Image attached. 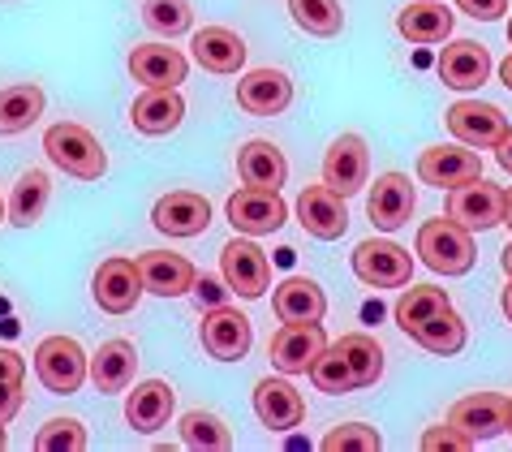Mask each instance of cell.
I'll use <instances>...</instances> for the list:
<instances>
[{
	"instance_id": "6da1fadb",
	"label": "cell",
	"mask_w": 512,
	"mask_h": 452,
	"mask_svg": "<svg viewBox=\"0 0 512 452\" xmlns=\"http://www.w3.org/2000/svg\"><path fill=\"white\" fill-rule=\"evenodd\" d=\"M44 151L61 173L78 181H99L108 173V155L99 147V138L78 121H56L44 130Z\"/></svg>"
},
{
	"instance_id": "7a4b0ae2",
	"label": "cell",
	"mask_w": 512,
	"mask_h": 452,
	"mask_svg": "<svg viewBox=\"0 0 512 452\" xmlns=\"http://www.w3.org/2000/svg\"><path fill=\"white\" fill-rule=\"evenodd\" d=\"M418 259L431 267V272L439 276H465V272H474V259H478V250H474V233L461 229L457 220H426L422 229H418Z\"/></svg>"
},
{
	"instance_id": "3957f363",
	"label": "cell",
	"mask_w": 512,
	"mask_h": 452,
	"mask_svg": "<svg viewBox=\"0 0 512 452\" xmlns=\"http://www.w3.org/2000/svg\"><path fill=\"white\" fill-rule=\"evenodd\" d=\"M35 375L56 397H69L91 379V358L74 336H44L35 349Z\"/></svg>"
},
{
	"instance_id": "277c9868",
	"label": "cell",
	"mask_w": 512,
	"mask_h": 452,
	"mask_svg": "<svg viewBox=\"0 0 512 452\" xmlns=\"http://www.w3.org/2000/svg\"><path fill=\"white\" fill-rule=\"evenodd\" d=\"M353 276L371 289H405L414 280V254L388 237H371L353 250Z\"/></svg>"
},
{
	"instance_id": "5b68a950",
	"label": "cell",
	"mask_w": 512,
	"mask_h": 452,
	"mask_svg": "<svg viewBox=\"0 0 512 452\" xmlns=\"http://www.w3.org/2000/svg\"><path fill=\"white\" fill-rule=\"evenodd\" d=\"M444 121H448V134L474 151H495L512 130L504 112L487 100H457L444 112Z\"/></svg>"
},
{
	"instance_id": "8992f818",
	"label": "cell",
	"mask_w": 512,
	"mask_h": 452,
	"mask_svg": "<svg viewBox=\"0 0 512 452\" xmlns=\"http://www.w3.org/2000/svg\"><path fill=\"white\" fill-rule=\"evenodd\" d=\"M220 276H224V285L246 302L263 298V293L272 289V263H267V254L254 246L246 233L233 237V242L220 250Z\"/></svg>"
},
{
	"instance_id": "52a82bcc",
	"label": "cell",
	"mask_w": 512,
	"mask_h": 452,
	"mask_svg": "<svg viewBox=\"0 0 512 452\" xmlns=\"http://www.w3.org/2000/svg\"><path fill=\"white\" fill-rule=\"evenodd\" d=\"M142 276H138V259H125V254H112L95 267V280H91V298L99 310L108 315H130V310L142 302Z\"/></svg>"
},
{
	"instance_id": "ba28073f",
	"label": "cell",
	"mask_w": 512,
	"mask_h": 452,
	"mask_svg": "<svg viewBox=\"0 0 512 452\" xmlns=\"http://www.w3.org/2000/svg\"><path fill=\"white\" fill-rule=\"evenodd\" d=\"M198 341L216 362H241L254 345V328L237 306H211L198 323Z\"/></svg>"
},
{
	"instance_id": "9c48e42d",
	"label": "cell",
	"mask_w": 512,
	"mask_h": 452,
	"mask_svg": "<svg viewBox=\"0 0 512 452\" xmlns=\"http://www.w3.org/2000/svg\"><path fill=\"white\" fill-rule=\"evenodd\" d=\"M504 199H508V190L478 177V181H465V186L448 190V216L469 233H487L495 224H504Z\"/></svg>"
},
{
	"instance_id": "30bf717a",
	"label": "cell",
	"mask_w": 512,
	"mask_h": 452,
	"mask_svg": "<svg viewBox=\"0 0 512 452\" xmlns=\"http://www.w3.org/2000/svg\"><path fill=\"white\" fill-rule=\"evenodd\" d=\"M284 220H289V203L280 199V190L241 186L233 199H229V224H233V233L267 237V233H280Z\"/></svg>"
},
{
	"instance_id": "8fae6325",
	"label": "cell",
	"mask_w": 512,
	"mask_h": 452,
	"mask_svg": "<svg viewBox=\"0 0 512 452\" xmlns=\"http://www.w3.org/2000/svg\"><path fill=\"white\" fill-rule=\"evenodd\" d=\"M327 349V336L319 323H280L272 345H267V358L280 375H310L315 358Z\"/></svg>"
},
{
	"instance_id": "7c38bea8",
	"label": "cell",
	"mask_w": 512,
	"mask_h": 452,
	"mask_svg": "<svg viewBox=\"0 0 512 452\" xmlns=\"http://www.w3.org/2000/svg\"><path fill=\"white\" fill-rule=\"evenodd\" d=\"M366 177H371V151H366L362 134H340L323 155V181L332 186L340 199H353Z\"/></svg>"
},
{
	"instance_id": "4fadbf2b",
	"label": "cell",
	"mask_w": 512,
	"mask_h": 452,
	"mask_svg": "<svg viewBox=\"0 0 512 452\" xmlns=\"http://www.w3.org/2000/svg\"><path fill=\"white\" fill-rule=\"evenodd\" d=\"M414 207H418V190H414V181H409L405 173L375 177L371 194H366V216H371V224L383 229V233L405 229L409 216H414Z\"/></svg>"
},
{
	"instance_id": "5bb4252c",
	"label": "cell",
	"mask_w": 512,
	"mask_h": 452,
	"mask_svg": "<svg viewBox=\"0 0 512 452\" xmlns=\"http://www.w3.org/2000/svg\"><path fill=\"white\" fill-rule=\"evenodd\" d=\"M349 199H340V194L327 186H306L302 194H297V224L319 237V242H336V237H345L349 229Z\"/></svg>"
},
{
	"instance_id": "9a60e30c",
	"label": "cell",
	"mask_w": 512,
	"mask_h": 452,
	"mask_svg": "<svg viewBox=\"0 0 512 452\" xmlns=\"http://www.w3.org/2000/svg\"><path fill=\"white\" fill-rule=\"evenodd\" d=\"M138 276H142V289L155 293V298H181V293H194L198 285V267L186 254H173V250H142Z\"/></svg>"
},
{
	"instance_id": "2e32d148",
	"label": "cell",
	"mask_w": 512,
	"mask_h": 452,
	"mask_svg": "<svg viewBox=\"0 0 512 452\" xmlns=\"http://www.w3.org/2000/svg\"><path fill=\"white\" fill-rule=\"evenodd\" d=\"M448 422L465 431L474 444L495 440V435L508 431V397H500V392H469V397H461L448 409Z\"/></svg>"
},
{
	"instance_id": "e0dca14e",
	"label": "cell",
	"mask_w": 512,
	"mask_h": 452,
	"mask_svg": "<svg viewBox=\"0 0 512 452\" xmlns=\"http://www.w3.org/2000/svg\"><path fill=\"white\" fill-rule=\"evenodd\" d=\"M418 177L426 181V186H435V190H457V186H465V181L482 177V160H478V151H469L465 143H457V147H426L418 155Z\"/></svg>"
},
{
	"instance_id": "ac0fdd59",
	"label": "cell",
	"mask_w": 512,
	"mask_h": 452,
	"mask_svg": "<svg viewBox=\"0 0 512 452\" xmlns=\"http://www.w3.org/2000/svg\"><path fill=\"white\" fill-rule=\"evenodd\" d=\"M254 414H259L267 431H293V427H302V418H306V401H302V392L289 384V375H280V379L267 375L254 384Z\"/></svg>"
},
{
	"instance_id": "d6986e66",
	"label": "cell",
	"mask_w": 512,
	"mask_h": 452,
	"mask_svg": "<svg viewBox=\"0 0 512 452\" xmlns=\"http://www.w3.org/2000/svg\"><path fill=\"white\" fill-rule=\"evenodd\" d=\"M151 224L168 237H198V233H207V224H211V203L198 190H173L155 203Z\"/></svg>"
},
{
	"instance_id": "ffe728a7",
	"label": "cell",
	"mask_w": 512,
	"mask_h": 452,
	"mask_svg": "<svg viewBox=\"0 0 512 452\" xmlns=\"http://www.w3.org/2000/svg\"><path fill=\"white\" fill-rule=\"evenodd\" d=\"M293 104V82L284 69H250L237 82V108H246L250 117H280Z\"/></svg>"
},
{
	"instance_id": "44dd1931",
	"label": "cell",
	"mask_w": 512,
	"mask_h": 452,
	"mask_svg": "<svg viewBox=\"0 0 512 452\" xmlns=\"http://www.w3.org/2000/svg\"><path fill=\"white\" fill-rule=\"evenodd\" d=\"M491 78V52L474 39H452L439 52V82L452 91H478Z\"/></svg>"
},
{
	"instance_id": "7402d4cb",
	"label": "cell",
	"mask_w": 512,
	"mask_h": 452,
	"mask_svg": "<svg viewBox=\"0 0 512 452\" xmlns=\"http://www.w3.org/2000/svg\"><path fill=\"white\" fill-rule=\"evenodd\" d=\"M130 121L138 134L147 138H160V134H173L181 121H186V100H181L177 87H147L134 100L130 108Z\"/></svg>"
},
{
	"instance_id": "603a6c76",
	"label": "cell",
	"mask_w": 512,
	"mask_h": 452,
	"mask_svg": "<svg viewBox=\"0 0 512 452\" xmlns=\"http://www.w3.org/2000/svg\"><path fill=\"white\" fill-rule=\"evenodd\" d=\"M173 405H177L173 384H164V379H142V384H134L130 397H125V422H130L134 431L151 435V431L168 427Z\"/></svg>"
},
{
	"instance_id": "cb8c5ba5",
	"label": "cell",
	"mask_w": 512,
	"mask_h": 452,
	"mask_svg": "<svg viewBox=\"0 0 512 452\" xmlns=\"http://www.w3.org/2000/svg\"><path fill=\"white\" fill-rule=\"evenodd\" d=\"M194 61L207 69V74H237L241 65H246V39L229 26H203V31H194Z\"/></svg>"
},
{
	"instance_id": "d4e9b609",
	"label": "cell",
	"mask_w": 512,
	"mask_h": 452,
	"mask_svg": "<svg viewBox=\"0 0 512 452\" xmlns=\"http://www.w3.org/2000/svg\"><path fill=\"white\" fill-rule=\"evenodd\" d=\"M237 177H241V186H254V190H280L284 177H289V160H284V151L276 143L250 138L237 151Z\"/></svg>"
},
{
	"instance_id": "484cf974",
	"label": "cell",
	"mask_w": 512,
	"mask_h": 452,
	"mask_svg": "<svg viewBox=\"0 0 512 452\" xmlns=\"http://www.w3.org/2000/svg\"><path fill=\"white\" fill-rule=\"evenodd\" d=\"M130 74L142 87H177L190 74V61L168 44H138L130 52Z\"/></svg>"
},
{
	"instance_id": "4316f807",
	"label": "cell",
	"mask_w": 512,
	"mask_h": 452,
	"mask_svg": "<svg viewBox=\"0 0 512 452\" xmlns=\"http://www.w3.org/2000/svg\"><path fill=\"white\" fill-rule=\"evenodd\" d=\"M272 310L280 323H319L327 315V298L310 276H289L272 293Z\"/></svg>"
},
{
	"instance_id": "83f0119b",
	"label": "cell",
	"mask_w": 512,
	"mask_h": 452,
	"mask_svg": "<svg viewBox=\"0 0 512 452\" xmlns=\"http://www.w3.org/2000/svg\"><path fill=\"white\" fill-rule=\"evenodd\" d=\"M396 31H401L409 44H444V39L452 35V13L444 0H414V5H405L401 13H396Z\"/></svg>"
},
{
	"instance_id": "f1b7e54d",
	"label": "cell",
	"mask_w": 512,
	"mask_h": 452,
	"mask_svg": "<svg viewBox=\"0 0 512 452\" xmlns=\"http://www.w3.org/2000/svg\"><path fill=\"white\" fill-rule=\"evenodd\" d=\"M134 371H138V349L134 341H104L91 358V384L99 392H125L134 384Z\"/></svg>"
},
{
	"instance_id": "f546056e",
	"label": "cell",
	"mask_w": 512,
	"mask_h": 452,
	"mask_svg": "<svg viewBox=\"0 0 512 452\" xmlns=\"http://www.w3.org/2000/svg\"><path fill=\"white\" fill-rule=\"evenodd\" d=\"M44 117V87L39 82H13L0 91V138L22 134Z\"/></svg>"
},
{
	"instance_id": "4dcf8cb0",
	"label": "cell",
	"mask_w": 512,
	"mask_h": 452,
	"mask_svg": "<svg viewBox=\"0 0 512 452\" xmlns=\"http://www.w3.org/2000/svg\"><path fill=\"white\" fill-rule=\"evenodd\" d=\"M48 199H52V181L44 168H31V173L18 177V186L9 194V224L13 229H35L48 211Z\"/></svg>"
},
{
	"instance_id": "1f68e13d",
	"label": "cell",
	"mask_w": 512,
	"mask_h": 452,
	"mask_svg": "<svg viewBox=\"0 0 512 452\" xmlns=\"http://www.w3.org/2000/svg\"><path fill=\"white\" fill-rule=\"evenodd\" d=\"M452 302H448V289H439V285H409L401 293V302H396V328H401L405 336H414L426 319H435V315H444Z\"/></svg>"
},
{
	"instance_id": "d6a6232c",
	"label": "cell",
	"mask_w": 512,
	"mask_h": 452,
	"mask_svg": "<svg viewBox=\"0 0 512 452\" xmlns=\"http://www.w3.org/2000/svg\"><path fill=\"white\" fill-rule=\"evenodd\" d=\"M336 349H340V358L349 362V371H353V379H358V388H375L379 384V375H383V345L375 341L371 332L340 336Z\"/></svg>"
},
{
	"instance_id": "836d02e7",
	"label": "cell",
	"mask_w": 512,
	"mask_h": 452,
	"mask_svg": "<svg viewBox=\"0 0 512 452\" xmlns=\"http://www.w3.org/2000/svg\"><path fill=\"white\" fill-rule=\"evenodd\" d=\"M414 341L426 349V353H439V358H452V353H461L465 341H469V332H465V319L457 315V310H444V315H435V319H426L422 328L414 332Z\"/></svg>"
},
{
	"instance_id": "e575fe53",
	"label": "cell",
	"mask_w": 512,
	"mask_h": 452,
	"mask_svg": "<svg viewBox=\"0 0 512 452\" xmlns=\"http://www.w3.org/2000/svg\"><path fill=\"white\" fill-rule=\"evenodd\" d=\"M181 444H186V448H207V452H224V448H233V431L224 427V418L211 414V409H190V414L181 418Z\"/></svg>"
},
{
	"instance_id": "d590c367",
	"label": "cell",
	"mask_w": 512,
	"mask_h": 452,
	"mask_svg": "<svg viewBox=\"0 0 512 452\" xmlns=\"http://www.w3.org/2000/svg\"><path fill=\"white\" fill-rule=\"evenodd\" d=\"M289 13L306 35H319V39H332L345 26V13H340L336 0H289Z\"/></svg>"
},
{
	"instance_id": "8d00e7d4",
	"label": "cell",
	"mask_w": 512,
	"mask_h": 452,
	"mask_svg": "<svg viewBox=\"0 0 512 452\" xmlns=\"http://www.w3.org/2000/svg\"><path fill=\"white\" fill-rule=\"evenodd\" d=\"M310 384H315L319 392H327V397H345V392H358V379H353L349 362L340 358L336 345H327L315 366H310Z\"/></svg>"
},
{
	"instance_id": "74e56055",
	"label": "cell",
	"mask_w": 512,
	"mask_h": 452,
	"mask_svg": "<svg viewBox=\"0 0 512 452\" xmlns=\"http://www.w3.org/2000/svg\"><path fill=\"white\" fill-rule=\"evenodd\" d=\"M142 18H147L151 31L173 39V35H186L194 26V9H190V0H147Z\"/></svg>"
},
{
	"instance_id": "f35d334b",
	"label": "cell",
	"mask_w": 512,
	"mask_h": 452,
	"mask_svg": "<svg viewBox=\"0 0 512 452\" xmlns=\"http://www.w3.org/2000/svg\"><path fill=\"white\" fill-rule=\"evenodd\" d=\"M35 448L39 452H82L87 448V427L78 418H52L35 431Z\"/></svg>"
},
{
	"instance_id": "ab89813d",
	"label": "cell",
	"mask_w": 512,
	"mask_h": 452,
	"mask_svg": "<svg viewBox=\"0 0 512 452\" xmlns=\"http://www.w3.org/2000/svg\"><path fill=\"white\" fill-rule=\"evenodd\" d=\"M349 448L379 452L383 448V435L375 427H366V422H345V427H336V431L323 435V452H349Z\"/></svg>"
},
{
	"instance_id": "60d3db41",
	"label": "cell",
	"mask_w": 512,
	"mask_h": 452,
	"mask_svg": "<svg viewBox=\"0 0 512 452\" xmlns=\"http://www.w3.org/2000/svg\"><path fill=\"white\" fill-rule=\"evenodd\" d=\"M422 448H426V452H439V448L469 452V448H474V440H469L465 431H457V427L448 422V427H431V431H426V435H422Z\"/></svg>"
},
{
	"instance_id": "b9f144b4",
	"label": "cell",
	"mask_w": 512,
	"mask_h": 452,
	"mask_svg": "<svg viewBox=\"0 0 512 452\" xmlns=\"http://www.w3.org/2000/svg\"><path fill=\"white\" fill-rule=\"evenodd\" d=\"M457 9L474 22H495L508 13V0H457Z\"/></svg>"
},
{
	"instance_id": "7bdbcfd3",
	"label": "cell",
	"mask_w": 512,
	"mask_h": 452,
	"mask_svg": "<svg viewBox=\"0 0 512 452\" xmlns=\"http://www.w3.org/2000/svg\"><path fill=\"white\" fill-rule=\"evenodd\" d=\"M0 384H26V358L9 345H0Z\"/></svg>"
},
{
	"instance_id": "ee69618b",
	"label": "cell",
	"mask_w": 512,
	"mask_h": 452,
	"mask_svg": "<svg viewBox=\"0 0 512 452\" xmlns=\"http://www.w3.org/2000/svg\"><path fill=\"white\" fill-rule=\"evenodd\" d=\"M22 401H26L22 384H0V427H5V422H13V414L22 409Z\"/></svg>"
},
{
	"instance_id": "f6af8a7d",
	"label": "cell",
	"mask_w": 512,
	"mask_h": 452,
	"mask_svg": "<svg viewBox=\"0 0 512 452\" xmlns=\"http://www.w3.org/2000/svg\"><path fill=\"white\" fill-rule=\"evenodd\" d=\"M194 293H198V302H207V306H224V302H220V285H216L211 276H198Z\"/></svg>"
},
{
	"instance_id": "bcb514c9",
	"label": "cell",
	"mask_w": 512,
	"mask_h": 452,
	"mask_svg": "<svg viewBox=\"0 0 512 452\" xmlns=\"http://www.w3.org/2000/svg\"><path fill=\"white\" fill-rule=\"evenodd\" d=\"M495 160H500V168H504V173H512V130H508V138H504V143L495 147Z\"/></svg>"
},
{
	"instance_id": "7dc6e473",
	"label": "cell",
	"mask_w": 512,
	"mask_h": 452,
	"mask_svg": "<svg viewBox=\"0 0 512 452\" xmlns=\"http://www.w3.org/2000/svg\"><path fill=\"white\" fill-rule=\"evenodd\" d=\"M500 82H504V87L512 91V52H508L504 61H500Z\"/></svg>"
},
{
	"instance_id": "c3c4849f",
	"label": "cell",
	"mask_w": 512,
	"mask_h": 452,
	"mask_svg": "<svg viewBox=\"0 0 512 452\" xmlns=\"http://www.w3.org/2000/svg\"><path fill=\"white\" fill-rule=\"evenodd\" d=\"M500 267H504V276L512 280V242L504 246V254H500Z\"/></svg>"
},
{
	"instance_id": "681fc988",
	"label": "cell",
	"mask_w": 512,
	"mask_h": 452,
	"mask_svg": "<svg viewBox=\"0 0 512 452\" xmlns=\"http://www.w3.org/2000/svg\"><path fill=\"white\" fill-rule=\"evenodd\" d=\"M500 306H504V315H508V323H512V280H508V289H504V298H500Z\"/></svg>"
},
{
	"instance_id": "f907efd6",
	"label": "cell",
	"mask_w": 512,
	"mask_h": 452,
	"mask_svg": "<svg viewBox=\"0 0 512 452\" xmlns=\"http://www.w3.org/2000/svg\"><path fill=\"white\" fill-rule=\"evenodd\" d=\"M504 224H508V233H512V190H508V199H504Z\"/></svg>"
},
{
	"instance_id": "816d5d0a",
	"label": "cell",
	"mask_w": 512,
	"mask_h": 452,
	"mask_svg": "<svg viewBox=\"0 0 512 452\" xmlns=\"http://www.w3.org/2000/svg\"><path fill=\"white\" fill-rule=\"evenodd\" d=\"M5 220H9V203H5V199H0V224H5Z\"/></svg>"
},
{
	"instance_id": "f5cc1de1",
	"label": "cell",
	"mask_w": 512,
	"mask_h": 452,
	"mask_svg": "<svg viewBox=\"0 0 512 452\" xmlns=\"http://www.w3.org/2000/svg\"><path fill=\"white\" fill-rule=\"evenodd\" d=\"M508 431H512V397H508Z\"/></svg>"
},
{
	"instance_id": "db71d44e",
	"label": "cell",
	"mask_w": 512,
	"mask_h": 452,
	"mask_svg": "<svg viewBox=\"0 0 512 452\" xmlns=\"http://www.w3.org/2000/svg\"><path fill=\"white\" fill-rule=\"evenodd\" d=\"M5 444H9V440H5V427H0V448H5Z\"/></svg>"
},
{
	"instance_id": "11a10c76",
	"label": "cell",
	"mask_w": 512,
	"mask_h": 452,
	"mask_svg": "<svg viewBox=\"0 0 512 452\" xmlns=\"http://www.w3.org/2000/svg\"><path fill=\"white\" fill-rule=\"evenodd\" d=\"M508 44H512V22H508Z\"/></svg>"
}]
</instances>
